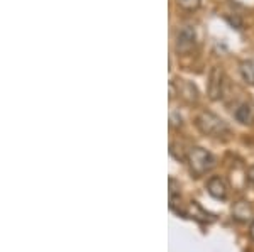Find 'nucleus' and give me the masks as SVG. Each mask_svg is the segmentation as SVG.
Returning a JSON list of instances; mask_svg holds the SVG:
<instances>
[{
  "mask_svg": "<svg viewBox=\"0 0 254 252\" xmlns=\"http://www.w3.org/2000/svg\"><path fill=\"white\" fill-rule=\"evenodd\" d=\"M196 127L200 129V132L210 137H225L231 134V129L225 122L220 119L219 115L212 112H202L196 117Z\"/></svg>",
  "mask_w": 254,
  "mask_h": 252,
  "instance_id": "f257e3e1",
  "label": "nucleus"
},
{
  "mask_svg": "<svg viewBox=\"0 0 254 252\" xmlns=\"http://www.w3.org/2000/svg\"><path fill=\"white\" fill-rule=\"evenodd\" d=\"M187 161L190 166V171L196 178L207 174L215 166V157L203 148H191L190 152L187 154Z\"/></svg>",
  "mask_w": 254,
  "mask_h": 252,
  "instance_id": "f03ea898",
  "label": "nucleus"
},
{
  "mask_svg": "<svg viewBox=\"0 0 254 252\" xmlns=\"http://www.w3.org/2000/svg\"><path fill=\"white\" fill-rule=\"evenodd\" d=\"M196 44V32L191 26H185L178 31L176 34V41H175V48L178 52L182 54H187L195 48Z\"/></svg>",
  "mask_w": 254,
  "mask_h": 252,
  "instance_id": "7ed1b4c3",
  "label": "nucleus"
},
{
  "mask_svg": "<svg viewBox=\"0 0 254 252\" xmlns=\"http://www.w3.org/2000/svg\"><path fill=\"white\" fill-rule=\"evenodd\" d=\"M222 90H224V73L219 66H214L210 70V75H208V97L212 100H217L222 97Z\"/></svg>",
  "mask_w": 254,
  "mask_h": 252,
  "instance_id": "20e7f679",
  "label": "nucleus"
},
{
  "mask_svg": "<svg viewBox=\"0 0 254 252\" xmlns=\"http://www.w3.org/2000/svg\"><path fill=\"white\" fill-rule=\"evenodd\" d=\"M207 192L212 198H215V200H225L229 195V186L224 178L212 176L210 180L207 181Z\"/></svg>",
  "mask_w": 254,
  "mask_h": 252,
  "instance_id": "39448f33",
  "label": "nucleus"
},
{
  "mask_svg": "<svg viewBox=\"0 0 254 252\" xmlns=\"http://www.w3.org/2000/svg\"><path fill=\"white\" fill-rule=\"evenodd\" d=\"M185 217L193 218V220H198L202 223H212L215 222V217L212 213H208L207 210H203L202 206L198 205L196 202H191L190 206L185 210Z\"/></svg>",
  "mask_w": 254,
  "mask_h": 252,
  "instance_id": "423d86ee",
  "label": "nucleus"
},
{
  "mask_svg": "<svg viewBox=\"0 0 254 252\" xmlns=\"http://www.w3.org/2000/svg\"><path fill=\"white\" fill-rule=\"evenodd\" d=\"M232 217L236 218L237 222L241 223H248V222H253V208L248 202H237L232 205Z\"/></svg>",
  "mask_w": 254,
  "mask_h": 252,
  "instance_id": "0eeeda50",
  "label": "nucleus"
},
{
  "mask_svg": "<svg viewBox=\"0 0 254 252\" xmlns=\"http://www.w3.org/2000/svg\"><path fill=\"white\" fill-rule=\"evenodd\" d=\"M234 119L241 125H251L254 122V112L248 103H241L234 110Z\"/></svg>",
  "mask_w": 254,
  "mask_h": 252,
  "instance_id": "6e6552de",
  "label": "nucleus"
},
{
  "mask_svg": "<svg viewBox=\"0 0 254 252\" xmlns=\"http://www.w3.org/2000/svg\"><path fill=\"white\" fill-rule=\"evenodd\" d=\"M239 70H241V76H243V80L246 83L254 87V64L251 61H243Z\"/></svg>",
  "mask_w": 254,
  "mask_h": 252,
  "instance_id": "1a4fd4ad",
  "label": "nucleus"
},
{
  "mask_svg": "<svg viewBox=\"0 0 254 252\" xmlns=\"http://www.w3.org/2000/svg\"><path fill=\"white\" fill-rule=\"evenodd\" d=\"M183 97H185L187 100H190V101H193L196 100V88L193 87L191 83H188V81H183Z\"/></svg>",
  "mask_w": 254,
  "mask_h": 252,
  "instance_id": "9d476101",
  "label": "nucleus"
},
{
  "mask_svg": "<svg viewBox=\"0 0 254 252\" xmlns=\"http://www.w3.org/2000/svg\"><path fill=\"white\" fill-rule=\"evenodd\" d=\"M176 2H178V5L182 7V9L195 10V9H198V5H200L202 0H176Z\"/></svg>",
  "mask_w": 254,
  "mask_h": 252,
  "instance_id": "9b49d317",
  "label": "nucleus"
},
{
  "mask_svg": "<svg viewBox=\"0 0 254 252\" xmlns=\"http://www.w3.org/2000/svg\"><path fill=\"white\" fill-rule=\"evenodd\" d=\"M246 178H248L249 183H253V185H254V166H251V168L248 169V176H246Z\"/></svg>",
  "mask_w": 254,
  "mask_h": 252,
  "instance_id": "f8f14e48",
  "label": "nucleus"
},
{
  "mask_svg": "<svg viewBox=\"0 0 254 252\" xmlns=\"http://www.w3.org/2000/svg\"><path fill=\"white\" fill-rule=\"evenodd\" d=\"M249 237L254 241V220L251 222V225H249Z\"/></svg>",
  "mask_w": 254,
  "mask_h": 252,
  "instance_id": "ddd939ff",
  "label": "nucleus"
}]
</instances>
